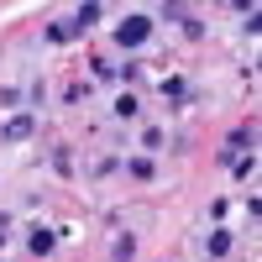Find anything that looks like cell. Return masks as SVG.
<instances>
[{"mask_svg": "<svg viewBox=\"0 0 262 262\" xmlns=\"http://www.w3.org/2000/svg\"><path fill=\"white\" fill-rule=\"evenodd\" d=\"M32 252H53V231H32Z\"/></svg>", "mask_w": 262, "mask_h": 262, "instance_id": "4", "label": "cell"}, {"mask_svg": "<svg viewBox=\"0 0 262 262\" xmlns=\"http://www.w3.org/2000/svg\"><path fill=\"white\" fill-rule=\"evenodd\" d=\"M252 137H257L252 126H242V131H231V142H226V158H236V152H242V147L252 152Z\"/></svg>", "mask_w": 262, "mask_h": 262, "instance_id": "2", "label": "cell"}, {"mask_svg": "<svg viewBox=\"0 0 262 262\" xmlns=\"http://www.w3.org/2000/svg\"><path fill=\"white\" fill-rule=\"evenodd\" d=\"M147 37H152V16H126V21H121V32H116L121 48H142Z\"/></svg>", "mask_w": 262, "mask_h": 262, "instance_id": "1", "label": "cell"}, {"mask_svg": "<svg viewBox=\"0 0 262 262\" xmlns=\"http://www.w3.org/2000/svg\"><path fill=\"white\" fill-rule=\"evenodd\" d=\"M142 147H147V152H158V147H163V131H158V126L142 131Z\"/></svg>", "mask_w": 262, "mask_h": 262, "instance_id": "5", "label": "cell"}, {"mask_svg": "<svg viewBox=\"0 0 262 262\" xmlns=\"http://www.w3.org/2000/svg\"><path fill=\"white\" fill-rule=\"evenodd\" d=\"M0 137H6V142H21V137H32V116H16L6 131H0Z\"/></svg>", "mask_w": 262, "mask_h": 262, "instance_id": "3", "label": "cell"}]
</instances>
